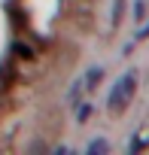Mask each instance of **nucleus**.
Here are the masks:
<instances>
[{
	"label": "nucleus",
	"mask_w": 149,
	"mask_h": 155,
	"mask_svg": "<svg viewBox=\"0 0 149 155\" xmlns=\"http://www.w3.org/2000/svg\"><path fill=\"white\" fill-rule=\"evenodd\" d=\"M107 149H110V146H107V140H94V143L88 146V152H91V155H104Z\"/></svg>",
	"instance_id": "obj_5"
},
{
	"label": "nucleus",
	"mask_w": 149,
	"mask_h": 155,
	"mask_svg": "<svg viewBox=\"0 0 149 155\" xmlns=\"http://www.w3.org/2000/svg\"><path fill=\"white\" fill-rule=\"evenodd\" d=\"M146 143H149V137H146V131H140V134H137V137L131 140V152H140V149H143Z\"/></svg>",
	"instance_id": "obj_4"
},
{
	"label": "nucleus",
	"mask_w": 149,
	"mask_h": 155,
	"mask_svg": "<svg viewBox=\"0 0 149 155\" xmlns=\"http://www.w3.org/2000/svg\"><path fill=\"white\" fill-rule=\"evenodd\" d=\"M28 152H52V149H49V146H46L43 140H34V143L28 146Z\"/></svg>",
	"instance_id": "obj_8"
},
{
	"label": "nucleus",
	"mask_w": 149,
	"mask_h": 155,
	"mask_svg": "<svg viewBox=\"0 0 149 155\" xmlns=\"http://www.w3.org/2000/svg\"><path fill=\"white\" fill-rule=\"evenodd\" d=\"M137 40H149V28H143V31L137 34Z\"/></svg>",
	"instance_id": "obj_9"
},
{
	"label": "nucleus",
	"mask_w": 149,
	"mask_h": 155,
	"mask_svg": "<svg viewBox=\"0 0 149 155\" xmlns=\"http://www.w3.org/2000/svg\"><path fill=\"white\" fill-rule=\"evenodd\" d=\"M134 18H137V21L146 18V0H137V3H134Z\"/></svg>",
	"instance_id": "obj_6"
},
{
	"label": "nucleus",
	"mask_w": 149,
	"mask_h": 155,
	"mask_svg": "<svg viewBox=\"0 0 149 155\" xmlns=\"http://www.w3.org/2000/svg\"><path fill=\"white\" fill-rule=\"evenodd\" d=\"M134 91H137V73H134V70H128L122 79L113 85V91H110V101H107L110 116H122V113H125V107L131 104Z\"/></svg>",
	"instance_id": "obj_1"
},
{
	"label": "nucleus",
	"mask_w": 149,
	"mask_h": 155,
	"mask_svg": "<svg viewBox=\"0 0 149 155\" xmlns=\"http://www.w3.org/2000/svg\"><path fill=\"white\" fill-rule=\"evenodd\" d=\"M104 79V70L101 67H91L88 73H85V91H98V82Z\"/></svg>",
	"instance_id": "obj_2"
},
{
	"label": "nucleus",
	"mask_w": 149,
	"mask_h": 155,
	"mask_svg": "<svg viewBox=\"0 0 149 155\" xmlns=\"http://www.w3.org/2000/svg\"><path fill=\"white\" fill-rule=\"evenodd\" d=\"M122 3H125V0H116V3H113V25L122 21Z\"/></svg>",
	"instance_id": "obj_7"
},
{
	"label": "nucleus",
	"mask_w": 149,
	"mask_h": 155,
	"mask_svg": "<svg viewBox=\"0 0 149 155\" xmlns=\"http://www.w3.org/2000/svg\"><path fill=\"white\" fill-rule=\"evenodd\" d=\"M91 113H94V110H91V104H82V107H79V113H76V122H79V125H85V122L91 119Z\"/></svg>",
	"instance_id": "obj_3"
}]
</instances>
